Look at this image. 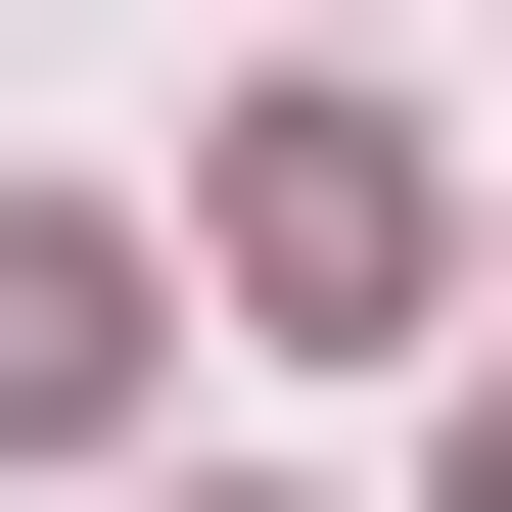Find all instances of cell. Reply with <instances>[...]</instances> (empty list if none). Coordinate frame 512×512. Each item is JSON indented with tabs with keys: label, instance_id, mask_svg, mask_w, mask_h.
I'll return each instance as SVG.
<instances>
[{
	"label": "cell",
	"instance_id": "2",
	"mask_svg": "<svg viewBox=\"0 0 512 512\" xmlns=\"http://www.w3.org/2000/svg\"><path fill=\"white\" fill-rule=\"evenodd\" d=\"M233 280H280V326H373V280H419V140H373V94H280V140H233Z\"/></svg>",
	"mask_w": 512,
	"mask_h": 512
},
{
	"label": "cell",
	"instance_id": "1",
	"mask_svg": "<svg viewBox=\"0 0 512 512\" xmlns=\"http://www.w3.org/2000/svg\"><path fill=\"white\" fill-rule=\"evenodd\" d=\"M140 373H187V280H140V233H94V187H0V466H94V419H140Z\"/></svg>",
	"mask_w": 512,
	"mask_h": 512
}]
</instances>
